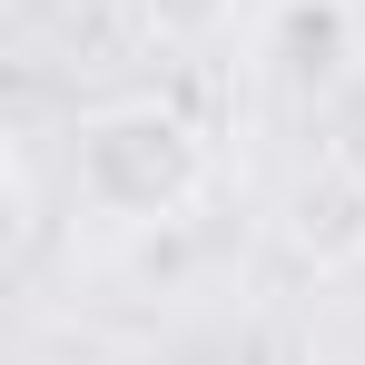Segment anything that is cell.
<instances>
[{"label": "cell", "instance_id": "cell-4", "mask_svg": "<svg viewBox=\"0 0 365 365\" xmlns=\"http://www.w3.org/2000/svg\"><path fill=\"white\" fill-rule=\"evenodd\" d=\"M128 20H138V40H158V50H207V40H227L237 0H128Z\"/></svg>", "mask_w": 365, "mask_h": 365}, {"label": "cell", "instance_id": "cell-3", "mask_svg": "<svg viewBox=\"0 0 365 365\" xmlns=\"http://www.w3.org/2000/svg\"><path fill=\"white\" fill-rule=\"evenodd\" d=\"M277 237H287V257H297V267H316V277L356 267V257H365V168L316 158V168L277 197Z\"/></svg>", "mask_w": 365, "mask_h": 365}, {"label": "cell", "instance_id": "cell-1", "mask_svg": "<svg viewBox=\"0 0 365 365\" xmlns=\"http://www.w3.org/2000/svg\"><path fill=\"white\" fill-rule=\"evenodd\" d=\"M69 187L109 227H168L217 187V148L178 99H99L69 128Z\"/></svg>", "mask_w": 365, "mask_h": 365}, {"label": "cell", "instance_id": "cell-2", "mask_svg": "<svg viewBox=\"0 0 365 365\" xmlns=\"http://www.w3.org/2000/svg\"><path fill=\"white\" fill-rule=\"evenodd\" d=\"M257 69H267L287 99H336L365 69V10L356 0H267Z\"/></svg>", "mask_w": 365, "mask_h": 365}]
</instances>
